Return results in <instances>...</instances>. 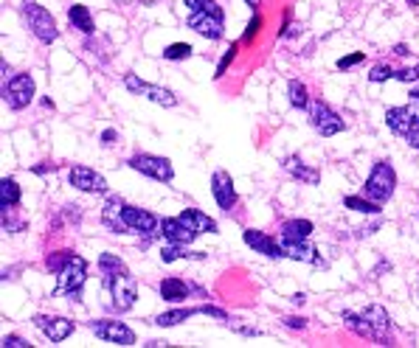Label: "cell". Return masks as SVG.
Masks as SVG:
<instances>
[{
	"mask_svg": "<svg viewBox=\"0 0 419 348\" xmlns=\"http://www.w3.org/2000/svg\"><path fill=\"white\" fill-rule=\"evenodd\" d=\"M99 270H101V290L104 295L110 298L107 306L113 312H130L136 306V298H138V281L136 275L127 270V264L113 256V253H101L99 256Z\"/></svg>",
	"mask_w": 419,
	"mask_h": 348,
	"instance_id": "1",
	"label": "cell"
},
{
	"mask_svg": "<svg viewBox=\"0 0 419 348\" xmlns=\"http://www.w3.org/2000/svg\"><path fill=\"white\" fill-rule=\"evenodd\" d=\"M343 323L358 334V337H366V340H377V343H385L388 334H391V317L383 306H366L360 312H343Z\"/></svg>",
	"mask_w": 419,
	"mask_h": 348,
	"instance_id": "2",
	"label": "cell"
},
{
	"mask_svg": "<svg viewBox=\"0 0 419 348\" xmlns=\"http://www.w3.org/2000/svg\"><path fill=\"white\" fill-rule=\"evenodd\" d=\"M85 281H88V261L82 256H74L68 264L56 272V295H68L71 301H82V290H85Z\"/></svg>",
	"mask_w": 419,
	"mask_h": 348,
	"instance_id": "3",
	"label": "cell"
},
{
	"mask_svg": "<svg viewBox=\"0 0 419 348\" xmlns=\"http://www.w3.org/2000/svg\"><path fill=\"white\" fill-rule=\"evenodd\" d=\"M394 188H397V172H394V166L388 160H377L372 174H369V180H366V185H363V194L383 205V203H388L394 197Z\"/></svg>",
	"mask_w": 419,
	"mask_h": 348,
	"instance_id": "4",
	"label": "cell"
},
{
	"mask_svg": "<svg viewBox=\"0 0 419 348\" xmlns=\"http://www.w3.org/2000/svg\"><path fill=\"white\" fill-rule=\"evenodd\" d=\"M23 17H26V23H29V29H31V34L40 40V43L51 45L56 37H59V29H56V20L51 17V11L43 9L40 3H34V0H26L23 3Z\"/></svg>",
	"mask_w": 419,
	"mask_h": 348,
	"instance_id": "5",
	"label": "cell"
},
{
	"mask_svg": "<svg viewBox=\"0 0 419 348\" xmlns=\"http://www.w3.org/2000/svg\"><path fill=\"white\" fill-rule=\"evenodd\" d=\"M127 166L133 172L143 174V177H152L158 183H172L175 180V166L169 158H161V155H149V152H138L127 160Z\"/></svg>",
	"mask_w": 419,
	"mask_h": 348,
	"instance_id": "6",
	"label": "cell"
},
{
	"mask_svg": "<svg viewBox=\"0 0 419 348\" xmlns=\"http://www.w3.org/2000/svg\"><path fill=\"white\" fill-rule=\"evenodd\" d=\"M34 79L29 73H14L6 85H3V101L11 110H26L34 101Z\"/></svg>",
	"mask_w": 419,
	"mask_h": 348,
	"instance_id": "7",
	"label": "cell"
},
{
	"mask_svg": "<svg viewBox=\"0 0 419 348\" xmlns=\"http://www.w3.org/2000/svg\"><path fill=\"white\" fill-rule=\"evenodd\" d=\"M124 87H127L133 96H143V98L155 101L158 107H178V96H175L169 87L149 85V82L138 79L136 73H124Z\"/></svg>",
	"mask_w": 419,
	"mask_h": 348,
	"instance_id": "8",
	"label": "cell"
},
{
	"mask_svg": "<svg viewBox=\"0 0 419 348\" xmlns=\"http://www.w3.org/2000/svg\"><path fill=\"white\" fill-rule=\"evenodd\" d=\"M310 124H313V130L318 132L321 138H332V135L346 130L343 118L326 101H310Z\"/></svg>",
	"mask_w": 419,
	"mask_h": 348,
	"instance_id": "9",
	"label": "cell"
},
{
	"mask_svg": "<svg viewBox=\"0 0 419 348\" xmlns=\"http://www.w3.org/2000/svg\"><path fill=\"white\" fill-rule=\"evenodd\" d=\"M91 332L99 340L113 343V346H136V332L121 320H94Z\"/></svg>",
	"mask_w": 419,
	"mask_h": 348,
	"instance_id": "10",
	"label": "cell"
},
{
	"mask_svg": "<svg viewBox=\"0 0 419 348\" xmlns=\"http://www.w3.org/2000/svg\"><path fill=\"white\" fill-rule=\"evenodd\" d=\"M124 222H127L130 233L146 236L143 245H149L161 233V219L155 217V214H149V211H143V208H136V205H124Z\"/></svg>",
	"mask_w": 419,
	"mask_h": 348,
	"instance_id": "11",
	"label": "cell"
},
{
	"mask_svg": "<svg viewBox=\"0 0 419 348\" xmlns=\"http://www.w3.org/2000/svg\"><path fill=\"white\" fill-rule=\"evenodd\" d=\"M186 26L191 31H197L200 37H206V40H220L223 34H226V17H220V14H211V11H191L186 20Z\"/></svg>",
	"mask_w": 419,
	"mask_h": 348,
	"instance_id": "12",
	"label": "cell"
},
{
	"mask_svg": "<svg viewBox=\"0 0 419 348\" xmlns=\"http://www.w3.org/2000/svg\"><path fill=\"white\" fill-rule=\"evenodd\" d=\"M68 183L76 191H85V194H107V180L91 166H71Z\"/></svg>",
	"mask_w": 419,
	"mask_h": 348,
	"instance_id": "13",
	"label": "cell"
},
{
	"mask_svg": "<svg viewBox=\"0 0 419 348\" xmlns=\"http://www.w3.org/2000/svg\"><path fill=\"white\" fill-rule=\"evenodd\" d=\"M242 239H245V245L248 247H253V253H262L265 259H287V253H284V245L276 242L273 236H268L265 230H253V227H248L245 233H242Z\"/></svg>",
	"mask_w": 419,
	"mask_h": 348,
	"instance_id": "14",
	"label": "cell"
},
{
	"mask_svg": "<svg viewBox=\"0 0 419 348\" xmlns=\"http://www.w3.org/2000/svg\"><path fill=\"white\" fill-rule=\"evenodd\" d=\"M34 326L46 334L51 343H62V340H68L71 334H74V320H68V317H56V314H37L34 317Z\"/></svg>",
	"mask_w": 419,
	"mask_h": 348,
	"instance_id": "15",
	"label": "cell"
},
{
	"mask_svg": "<svg viewBox=\"0 0 419 348\" xmlns=\"http://www.w3.org/2000/svg\"><path fill=\"white\" fill-rule=\"evenodd\" d=\"M211 194H214V200H217V205L223 211H231L233 205H236V188H233L231 174L226 172V169H217V172L211 174Z\"/></svg>",
	"mask_w": 419,
	"mask_h": 348,
	"instance_id": "16",
	"label": "cell"
},
{
	"mask_svg": "<svg viewBox=\"0 0 419 348\" xmlns=\"http://www.w3.org/2000/svg\"><path fill=\"white\" fill-rule=\"evenodd\" d=\"M191 292H200V287H194L186 278H163L158 284V295L169 304H183Z\"/></svg>",
	"mask_w": 419,
	"mask_h": 348,
	"instance_id": "17",
	"label": "cell"
},
{
	"mask_svg": "<svg viewBox=\"0 0 419 348\" xmlns=\"http://www.w3.org/2000/svg\"><path fill=\"white\" fill-rule=\"evenodd\" d=\"M124 200L118 197V194H110L107 197V203H104V208H101V222L113 230V233H130V227H127V222H124Z\"/></svg>",
	"mask_w": 419,
	"mask_h": 348,
	"instance_id": "18",
	"label": "cell"
},
{
	"mask_svg": "<svg viewBox=\"0 0 419 348\" xmlns=\"http://www.w3.org/2000/svg\"><path fill=\"white\" fill-rule=\"evenodd\" d=\"M161 233H163L166 242H175V245H191V242L200 236V233H197L194 227H188L181 217L163 219V222H161Z\"/></svg>",
	"mask_w": 419,
	"mask_h": 348,
	"instance_id": "19",
	"label": "cell"
},
{
	"mask_svg": "<svg viewBox=\"0 0 419 348\" xmlns=\"http://www.w3.org/2000/svg\"><path fill=\"white\" fill-rule=\"evenodd\" d=\"M284 172L290 174L293 180H298V183H307V185H318L321 183V172L318 169H313V166H307L298 155H290V158H284Z\"/></svg>",
	"mask_w": 419,
	"mask_h": 348,
	"instance_id": "20",
	"label": "cell"
},
{
	"mask_svg": "<svg viewBox=\"0 0 419 348\" xmlns=\"http://www.w3.org/2000/svg\"><path fill=\"white\" fill-rule=\"evenodd\" d=\"M414 118H417V113H414L411 107H388V110H385V124H388V130L394 132V135H403V138L408 135Z\"/></svg>",
	"mask_w": 419,
	"mask_h": 348,
	"instance_id": "21",
	"label": "cell"
},
{
	"mask_svg": "<svg viewBox=\"0 0 419 348\" xmlns=\"http://www.w3.org/2000/svg\"><path fill=\"white\" fill-rule=\"evenodd\" d=\"M281 245H284L287 259L304 261V264H315V267H324V261H321V256H318V250H315L307 239H298V242H281Z\"/></svg>",
	"mask_w": 419,
	"mask_h": 348,
	"instance_id": "22",
	"label": "cell"
},
{
	"mask_svg": "<svg viewBox=\"0 0 419 348\" xmlns=\"http://www.w3.org/2000/svg\"><path fill=\"white\" fill-rule=\"evenodd\" d=\"M178 217L183 219L188 227H194L197 233H217V219H211L208 214H203V211H197V208H186V211H181Z\"/></svg>",
	"mask_w": 419,
	"mask_h": 348,
	"instance_id": "23",
	"label": "cell"
},
{
	"mask_svg": "<svg viewBox=\"0 0 419 348\" xmlns=\"http://www.w3.org/2000/svg\"><path fill=\"white\" fill-rule=\"evenodd\" d=\"M313 233V222L310 219H287L281 225V242H298V239H310Z\"/></svg>",
	"mask_w": 419,
	"mask_h": 348,
	"instance_id": "24",
	"label": "cell"
},
{
	"mask_svg": "<svg viewBox=\"0 0 419 348\" xmlns=\"http://www.w3.org/2000/svg\"><path fill=\"white\" fill-rule=\"evenodd\" d=\"M68 20H71V26L74 29H79L82 34H94L96 26H94V17H91V9L88 6H82V3H74L71 9H68Z\"/></svg>",
	"mask_w": 419,
	"mask_h": 348,
	"instance_id": "25",
	"label": "cell"
},
{
	"mask_svg": "<svg viewBox=\"0 0 419 348\" xmlns=\"http://www.w3.org/2000/svg\"><path fill=\"white\" fill-rule=\"evenodd\" d=\"M181 259L203 261L206 259V253H191L188 245H175V242H169L166 247H161V261H163V264H172V261H181Z\"/></svg>",
	"mask_w": 419,
	"mask_h": 348,
	"instance_id": "26",
	"label": "cell"
},
{
	"mask_svg": "<svg viewBox=\"0 0 419 348\" xmlns=\"http://www.w3.org/2000/svg\"><path fill=\"white\" fill-rule=\"evenodd\" d=\"M20 205V185L14 177L0 180V208H17Z\"/></svg>",
	"mask_w": 419,
	"mask_h": 348,
	"instance_id": "27",
	"label": "cell"
},
{
	"mask_svg": "<svg viewBox=\"0 0 419 348\" xmlns=\"http://www.w3.org/2000/svg\"><path fill=\"white\" fill-rule=\"evenodd\" d=\"M287 98H290V107H296V110H310V93H307V85H304V82L290 79V82H287Z\"/></svg>",
	"mask_w": 419,
	"mask_h": 348,
	"instance_id": "28",
	"label": "cell"
},
{
	"mask_svg": "<svg viewBox=\"0 0 419 348\" xmlns=\"http://www.w3.org/2000/svg\"><path fill=\"white\" fill-rule=\"evenodd\" d=\"M194 314H200V309H197V306H194V309H172V312L158 314V317H155V326L169 329V326H178V323H183V320L194 317Z\"/></svg>",
	"mask_w": 419,
	"mask_h": 348,
	"instance_id": "29",
	"label": "cell"
},
{
	"mask_svg": "<svg viewBox=\"0 0 419 348\" xmlns=\"http://www.w3.org/2000/svg\"><path fill=\"white\" fill-rule=\"evenodd\" d=\"M343 205L352 208V211H358V214H380V203L369 200L366 194L363 197L360 194H349V197H343Z\"/></svg>",
	"mask_w": 419,
	"mask_h": 348,
	"instance_id": "30",
	"label": "cell"
},
{
	"mask_svg": "<svg viewBox=\"0 0 419 348\" xmlns=\"http://www.w3.org/2000/svg\"><path fill=\"white\" fill-rule=\"evenodd\" d=\"M194 53V48L188 43H172L163 48V59H169V62H183Z\"/></svg>",
	"mask_w": 419,
	"mask_h": 348,
	"instance_id": "31",
	"label": "cell"
},
{
	"mask_svg": "<svg viewBox=\"0 0 419 348\" xmlns=\"http://www.w3.org/2000/svg\"><path fill=\"white\" fill-rule=\"evenodd\" d=\"M0 211H3V230H9V233H20V230L26 227L23 219L14 217V208H0Z\"/></svg>",
	"mask_w": 419,
	"mask_h": 348,
	"instance_id": "32",
	"label": "cell"
},
{
	"mask_svg": "<svg viewBox=\"0 0 419 348\" xmlns=\"http://www.w3.org/2000/svg\"><path fill=\"white\" fill-rule=\"evenodd\" d=\"M191 11H211V14H220V17H226L223 14V9L214 3V0H183Z\"/></svg>",
	"mask_w": 419,
	"mask_h": 348,
	"instance_id": "33",
	"label": "cell"
},
{
	"mask_svg": "<svg viewBox=\"0 0 419 348\" xmlns=\"http://www.w3.org/2000/svg\"><path fill=\"white\" fill-rule=\"evenodd\" d=\"M68 259H71V250H56V253H51V256L46 259V267L56 275V272L68 264Z\"/></svg>",
	"mask_w": 419,
	"mask_h": 348,
	"instance_id": "34",
	"label": "cell"
},
{
	"mask_svg": "<svg viewBox=\"0 0 419 348\" xmlns=\"http://www.w3.org/2000/svg\"><path fill=\"white\" fill-rule=\"evenodd\" d=\"M394 68L391 65H374L372 73H369V82H374V85H380V82H388V79H394Z\"/></svg>",
	"mask_w": 419,
	"mask_h": 348,
	"instance_id": "35",
	"label": "cell"
},
{
	"mask_svg": "<svg viewBox=\"0 0 419 348\" xmlns=\"http://www.w3.org/2000/svg\"><path fill=\"white\" fill-rule=\"evenodd\" d=\"M394 79L403 82V85H417L419 82V62L414 65V68H403V71H397Z\"/></svg>",
	"mask_w": 419,
	"mask_h": 348,
	"instance_id": "36",
	"label": "cell"
},
{
	"mask_svg": "<svg viewBox=\"0 0 419 348\" xmlns=\"http://www.w3.org/2000/svg\"><path fill=\"white\" fill-rule=\"evenodd\" d=\"M363 59H366V53H363V51H355V53H349V56H340V59H338V71H349V68L360 65Z\"/></svg>",
	"mask_w": 419,
	"mask_h": 348,
	"instance_id": "37",
	"label": "cell"
},
{
	"mask_svg": "<svg viewBox=\"0 0 419 348\" xmlns=\"http://www.w3.org/2000/svg\"><path fill=\"white\" fill-rule=\"evenodd\" d=\"M233 59H236V45H231V48L223 53V59H220V65H217V73H214V79H223V76H226V71H228V65H231Z\"/></svg>",
	"mask_w": 419,
	"mask_h": 348,
	"instance_id": "38",
	"label": "cell"
},
{
	"mask_svg": "<svg viewBox=\"0 0 419 348\" xmlns=\"http://www.w3.org/2000/svg\"><path fill=\"white\" fill-rule=\"evenodd\" d=\"M259 29H262V17L253 14L251 23H248V29H245V34H242V43H253V37L259 34Z\"/></svg>",
	"mask_w": 419,
	"mask_h": 348,
	"instance_id": "39",
	"label": "cell"
},
{
	"mask_svg": "<svg viewBox=\"0 0 419 348\" xmlns=\"http://www.w3.org/2000/svg\"><path fill=\"white\" fill-rule=\"evenodd\" d=\"M0 346L3 348H29L31 343H29V340H23V337H17V334H6Z\"/></svg>",
	"mask_w": 419,
	"mask_h": 348,
	"instance_id": "40",
	"label": "cell"
},
{
	"mask_svg": "<svg viewBox=\"0 0 419 348\" xmlns=\"http://www.w3.org/2000/svg\"><path fill=\"white\" fill-rule=\"evenodd\" d=\"M405 140H408L411 149H417L419 152V116L414 118V124H411V130H408V135H405Z\"/></svg>",
	"mask_w": 419,
	"mask_h": 348,
	"instance_id": "41",
	"label": "cell"
},
{
	"mask_svg": "<svg viewBox=\"0 0 419 348\" xmlns=\"http://www.w3.org/2000/svg\"><path fill=\"white\" fill-rule=\"evenodd\" d=\"M284 326H287V329H298V332H301V329L307 326V320H304V317H296V314H287V317H284Z\"/></svg>",
	"mask_w": 419,
	"mask_h": 348,
	"instance_id": "42",
	"label": "cell"
},
{
	"mask_svg": "<svg viewBox=\"0 0 419 348\" xmlns=\"http://www.w3.org/2000/svg\"><path fill=\"white\" fill-rule=\"evenodd\" d=\"M118 140V132L116 130H104L101 132V146H113Z\"/></svg>",
	"mask_w": 419,
	"mask_h": 348,
	"instance_id": "43",
	"label": "cell"
},
{
	"mask_svg": "<svg viewBox=\"0 0 419 348\" xmlns=\"http://www.w3.org/2000/svg\"><path fill=\"white\" fill-rule=\"evenodd\" d=\"M54 169H56V163H43V166H34L31 172L34 174H48V172H54Z\"/></svg>",
	"mask_w": 419,
	"mask_h": 348,
	"instance_id": "44",
	"label": "cell"
},
{
	"mask_svg": "<svg viewBox=\"0 0 419 348\" xmlns=\"http://www.w3.org/2000/svg\"><path fill=\"white\" fill-rule=\"evenodd\" d=\"M394 53H397V56H408L411 51H408V45L405 43H400V45H394Z\"/></svg>",
	"mask_w": 419,
	"mask_h": 348,
	"instance_id": "45",
	"label": "cell"
},
{
	"mask_svg": "<svg viewBox=\"0 0 419 348\" xmlns=\"http://www.w3.org/2000/svg\"><path fill=\"white\" fill-rule=\"evenodd\" d=\"M304 301H307V298H304L301 292H298V295H293V304H298V306H301V304H304Z\"/></svg>",
	"mask_w": 419,
	"mask_h": 348,
	"instance_id": "46",
	"label": "cell"
},
{
	"mask_svg": "<svg viewBox=\"0 0 419 348\" xmlns=\"http://www.w3.org/2000/svg\"><path fill=\"white\" fill-rule=\"evenodd\" d=\"M411 98H417V101H419V82H417L414 87H411Z\"/></svg>",
	"mask_w": 419,
	"mask_h": 348,
	"instance_id": "47",
	"label": "cell"
},
{
	"mask_svg": "<svg viewBox=\"0 0 419 348\" xmlns=\"http://www.w3.org/2000/svg\"><path fill=\"white\" fill-rule=\"evenodd\" d=\"M405 3H408V6H419V0H405Z\"/></svg>",
	"mask_w": 419,
	"mask_h": 348,
	"instance_id": "48",
	"label": "cell"
},
{
	"mask_svg": "<svg viewBox=\"0 0 419 348\" xmlns=\"http://www.w3.org/2000/svg\"><path fill=\"white\" fill-rule=\"evenodd\" d=\"M245 3H248V6H256V0H245Z\"/></svg>",
	"mask_w": 419,
	"mask_h": 348,
	"instance_id": "49",
	"label": "cell"
}]
</instances>
